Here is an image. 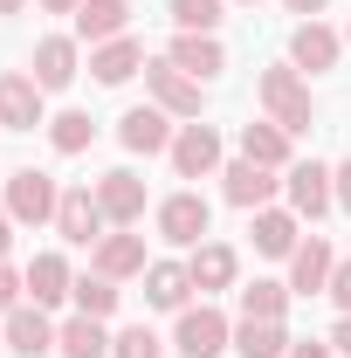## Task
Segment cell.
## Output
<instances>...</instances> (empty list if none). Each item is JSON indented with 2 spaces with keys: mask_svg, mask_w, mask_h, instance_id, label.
I'll use <instances>...</instances> for the list:
<instances>
[{
  "mask_svg": "<svg viewBox=\"0 0 351 358\" xmlns=\"http://www.w3.org/2000/svg\"><path fill=\"white\" fill-rule=\"evenodd\" d=\"M48 138H55V152H62V159H76V152H89L96 124H89V110H62V117L48 124Z\"/></svg>",
  "mask_w": 351,
  "mask_h": 358,
  "instance_id": "cell-28",
  "label": "cell"
},
{
  "mask_svg": "<svg viewBox=\"0 0 351 358\" xmlns=\"http://www.w3.org/2000/svg\"><path fill=\"white\" fill-rule=\"evenodd\" d=\"M14 227H21L14 214H0V262H7V248H14Z\"/></svg>",
  "mask_w": 351,
  "mask_h": 358,
  "instance_id": "cell-36",
  "label": "cell"
},
{
  "mask_svg": "<svg viewBox=\"0 0 351 358\" xmlns=\"http://www.w3.org/2000/svg\"><path fill=\"white\" fill-rule=\"evenodd\" d=\"M48 14H76V7H83V0H42Z\"/></svg>",
  "mask_w": 351,
  "mask_h": 358,
  "instance_id": "cell-39",
  "label": "cell"
},
{
  "mask_svg": "<svg viewBox=\"0 0 351 358\" xmlns=\"http://www.w3.org/2000/svg\"><path fill=\"white\" fill-rule=\"evenodd\" d=\"M103 207H96V186H69L62 207H55V234L62 241H103Z\"/></svg>",
  "mask_w": 351,
  "mask_h": 358,
  "instance_id": "cell-10",
  "label": "cell"
},
{
  "mask_svg": "<svg viewBox=\"0 0 351 358\" xmlns=\"http://www.w3.org/2000/svg\"><path fill=\"white\" fill-rule=\"evenodd\" d=\"M331 186H338V207H345V214H351V159H345V166H338V173H331Z\"/></svg>",
  "mask_w": 351,
  "mask_h": 358,
  "instance_id": "cell-35",
  "label": "cell"
},
{
  "mask_svg": "<svg viewBox=\"0 0 351 358\" xmlns=\"http://www.w3.org/2000/svg\"><path fill=\"white\" fill-rule=\"evenodd\" d=\"M89 69H96V83H124V76H138V69H145V48H138L131 35H117V42H96Z\"/></svg>",
  "mask_w": 351,
  "mask_h": 358,
  "instance_id": "cell-25",
  "label": "cell"
},
{
  "mask_svg": "<svg viewBox=\"0 0 351 358\" xmlns=\"http://www.w3.org/2000/svg\"><path fill=\"white\" fill-rule=\"evenodd\" d=\"M331 345H338V352L351 358V317H338V331H331Z\"/></svg>",
  "mask_w": 351,
  "mask_h": 358,
  "instance_id": "cell-37",
  "label": "cell"
},
{
  "mask_svg": "<svg viewBox=\"0 0 351 358\" xmlns=\"http://www.w3.org/2000/svg\"><path fill=\"white\" fill-rule=\"evenodd\" d=\"M282 7H289V14H317L324 0H282Z\"/></svg>",
  "mask_w": 351,
  "mask_h": 358,
  "instance_id": "cell-40",
  "label": "cell"
},
{
  "mask_svg": "<svg viewBox=\"0 0 351 358\" xmlns=\"http://www.w3.org/2000/svg\"><path fill=\"white\" fill-rule=\"evenodd\" d=\"M262 103L282 131H310V90L296 69H262Z\"/></svg>",
  "mask_w": 351,
  "mask_h": 358,
  "instance_id": "cell-5",
  "label": "cell"
},
{
  "mask_svg": "<svg viewBox=\"0 0 351 358\" xmlns=\"http://www.w3.org/2000/svg\"><path fill=\"white\" fill-rule=\"evenodd\" d=\"M289 310V289L282 282H248L241 289V317H282Z\"/></svg>",
  "mask_w": 351,
  "mask_h": 358,
  "instance_id": "cell-31",
  "label": "cell"
},
{
  "mask_svg": "<svg viewBox=\"0 0 351 358\" xmlns=\"http://www.w3.org/2000/svg\"><path fill=\"white\" fill-rule=\"evenodd\" d=\"M145 83H152V103H159L166 117H200V76H186L173 55L145 62Z\"/></svg>",
  "mask_w": 351,
  "mask_h": 358,
  "instance_id": "cell-3",
  "label": "cell"
},
{
  "mask_svg": "<svg viewBox=\"0 0 351 358\" xmlns=\"http://www.w3.org/2000/svg\"><path fill=\"white\" fill-rule=\"evenodd\" d=\"M131 28V0H83L76 7V35L83 42H117Z\"/></svg>",
  "mask_w": 351,
  "mask_h": 358,
  "instance_id": "cell-19",
  "label": "cell"
},
{
  "mask_svg": "<svg viewBox=\"0 0 351 358\" xmlns=\"http://www.w3.org/2000/svg\"><path fill=\"white\" fill-rule=\"evenodd\" d=\"M345 42H351V35H345Z\"/></svg>",
  "mask_w": 351,
  "mask_h": 358,
  "instance_id": "cell-43",
  "label": "cell"
},
{
  "mask_svg": "<svg viewBox=\"0 0 351 358\" xmlns=\"http://www.w3.org/2000/svg\"><path fill=\"white\" fill-rule=\"evenodd\" d=\"M193 289H227V282H234V248H227V241H200V248H193Z\"/></svg>",
  "mask_w": 351,
  "mask_h": 358,
  "instance_id": "cell-26",
  "label": "cell"
},
{
  "mask_svg": "<svg viewBox=\"0 0 351 358\" xmlns=\"http://www.w3.org/2000/svg\"><path fill=\"white\" fill-rule=\"evenodd\" d=\"M255 248L262 255H296V214H282V207H255Z\"/></svg>",
  "mask_w": 351,
  "mask_h": 358,
  "instance_id": "cell-27",
  "label": "cell"
},
{
  "mask_svg": "<svg viewBox=\"0 0 351 358\" xmlns=\"http://www.w3.org/2000/svg\"><path fill=\"white\" fill-rule=\"evenodd\" d=\"M55 352L62 358H110V331H103V317H69V324H55Z\"/></svg>",
  "mask_w": 351,
  "mask_h": 358,
  "instance_id": "cell-18",
  "label": "cell"
},
{
  "mask_svg": "<svg viewBox=\"0 0 351 358\" xmlns=\"http://www.w3.org/2000/svg\"><path fill=\"white\" fill-rule=\"evenodd\" d=\"M0 14H21V0H0Z\"/></svg>",
  "mask_w": 351,
  "mask_h": 358,
  "instance_id": "cell-41",
  "label": "cell"
},
{
  "mask_svg": "<svg viewBox=\"0 0 351 358\" xmlns=\"http://www.w3.org/2000/svg\"><path fill=\"white\" fill-rule=\"evenodd\" d=\"M227 345H234V324H227L214 303L179 310V331H173V352H179V358H220Z\"/></svg>",
  "mask_w": 351,
  "mask_h": 358,
  "instance_id": "cell-1",
  "label": "cell"
},
{
  "mask_svg": "<svg viewBox=\"0 0 351 358\" xmlns=\"http://www.w3.org/2000/svg\"><path fill=\"white\" fill-rule=\"evenodd\" d=\"M21 282H28V296H35L42 310H48V303H62V296H76V275H69V262H62V255H35Z\"/></svg>",
  "mask_w": 351,
  "mask_h": 358,
  "instance_id": "cell-21",
  "label": "cell"
},
{
  "mask_svg": "<svg viewBox=\"0 0 351 358\" xmlns=\"http://www.w3.org/2000/svg\"><path fill=\"white\" fill-rule=\"evenodd\" d=\"M7 352H21V358L55 352V324H48L42 303H21V310H7Z\"/></svg>",
  "mask_w": 351,
  "mask_h": 358,
  "instance_id": "cell-13",
  "label": "cell"
},
{
  "mask_svg": "<svg viewBox=\"0 0 351 358\" xmlns=\"http://www.w3.org/2000/svg\"><path fill=\"white\" fill-rule=\"evenodd\" d=\"M21 289H28V282H21L14 268L0 262V317H7V310H21Z\"/></svg>",
  "mask_w": 351,
  "mask_h": 358,
  "instance_id": "cell-33",
  "label": "cell"
},
{
  "mask_svg": "<svg viewBox=\"0 0 351 358\" xmlns=\"http://www.w3.org/2000/svg\"><path fill=\"white\" fill-rule=\"evenodd\" d=\"M138 268H145V234L117 227V234H103V241H96V275L124 282V275H138Z\"/></svg>",
  "mask_w": 351,
  "mask_h": 358,
  "instance_id": "cell-16",
  "label": "cell"
},
{
  "mask_svg": "<svg viewBox=\"0 0 351 358\" xmlns=\"http://www.w3.org/2000/svg\"><path fill=\"white\" fill-rule=\"evenodd\" d=\"M35 124H42V83L0 76V131H35Z\"/></svg>",
  "mask_w": 351,
  "mask_h": 358,
  "instance_id": "cell-11",
  "label": "cell"
},
{
  "mask_svg": "<svg viewBox=\"0 0 351 358\" xmlns=\"http://www.w3.org/2000/svg\"><path fill=\"white\" fill-rule=\"evenodd\" d=\"M173 124H166V110H159V103H145V110H124V117H117V145H124V152H145V159H152V152H173Z\"/></svg>",
  "mask_w": 351,
  "mask_h": 358,
  "instance_id": "cell-9",
  "label": "cell"
},
{
  "mask_svg": "<svg viewBox=\"0 0 351 358\" xmlns=\"http://www.w3.org/2000/svg\"><path fill=\"white\" fill-rule=\"evenodd\" d=\"M331 248H324V234H310V241H296V255H289V289L296 296H317V289H331Z\"/></svg>",
  "mask_w": 351,
  "mask_h": 358,
  "instance_id": "cell-15",
  "label": "cell"
},
{
  "mask_svg": "<svg viewBox=\"0 0 351 358\" xmlns=\"http://www.w3.org/2000/svg\"><path fill=\"white\" fill-rule=\"evenodd\" d=\"M289 331H282V317H241L234 324V352L241 358H289Z\"/></svg>",
  "mask_w": 351,
  "mask_h": 358,
  "instance_id": "cell-14",
  "label": "cell"
},
{
  "mask_svg": "<svg viewBox=\"0 0 351 358\" xmlns=\"http://www.w3.org/2000/svg\"><path fill=\"white\" fill-rule=\"evenodd\" d=\"M76 310L83 317H110L117 310V282H110V275H83V282H76Z\"/></svg>",
  "mask_w": 351,
  "mask_h": 358,
  "instance_id": "cell-30",
  "label": "cell"
},
{
  "mask_svg": "<svg viewBox=\"0 0 351 358\" xmlns=\"http://www.w3.org/2000/svg\"><path fill=\"white\" fill-rule=\"evenodd\" d=\"M110 358H166V345H159V331L131 324V331H117V338H110Z\"/></svg>",
  "mask_w": 351,
  "mask_h": 358,
  "instance_id": "cell-32",
  "label": "cell"
},
{
  "mask_svg": "<svg viewBox=\"0 0 351 358\" xmlns=\"http://www.w3.org/2000/svg\"><path fill=\"white\" fill-rule=\"evenodd\" d=\"M220 7H227V0H173L179 35H214V28H220Z\"/></svg>",
  "mask_w": 351,
  "mask_h": 358,
  "instance_id": "cell-29",
  "label": "cell"
},
{
  "mask_svg": "<svg viewBox=\"0 0 351 358\" xmlns=\"http://www.w3.org/2000/svg\"><path fill=\"white\" fill-rule=\"evenodd\" d=\"M241 7H255V0H241Z\"/></svg>",
  "mask_w": 351,
  "mask_h": 358,
  "instance_id": "cell-42",
  "label": "cell"
},
{
  "mask_svg": "<svg viewBox=\"0 0 351 358\" xmlns=\"http://www.w3.org/2000/svg\"><path fill=\"white\" fill-rule=\"evenodd\" d=\"M338 55H345V42H338L324 21H303V28L289 35V69H310V76H317V69H338Z\"/></svg>",
  "mask_w": 351,
  "mask_h": 358,
  "instance_id": "cell-12",
  "label": "cell"
},
{
  "mask_svg": "<svg viewBox=\"0 0 351 358\" xmlns=\"http://www.w3.org/2000/svg\"><path fill=\"white\" fill-rule=\"evenodd\" d=\"M35 83H42V90H69V83H76V42H69V35L35 42Z\"/></svg>",
  "mask_w": 351,
  "mask_h": 358,
  "instance_id": "cell-22",
  "label": "cell"
},
{
  "mask_svg": "<svg viewBox=\"0 0 351 358\" xmlns=\"http://www.w3.org/2000/svg\"><path fill=\"white\" fill-rule=\"evenodd\" d=\"M207 221H214V214H207L200 193H173V200L159 207V234H166L173 248H200V241H207Z\"/></svg>",
  "mask_w": 351,
  "mask_h": 358,
  "instance_id": "cell-7",
  "label": "cell"
},
{
  "mask_svg": "<svg viewBox=\"0 0 351 358\" xmlns=\"http://www.w3.org/2000/svg\"><path fill=\"white\" fill-rule=\"evenodd\" d=\"M282 193H289V214H296V221H317V214H331V207H338L331 166H317V159H296L289 179H282Z\"/></svg>",
  "mask_w": 351,
  "mask_h": 358,
  "instance_id": "cell-4",
  "label": "cell"
},
{
  "mask_svg": "<svg viewBox=\"0 0 351 358\" xmlns=\"http://www.w3.org/2000/svg\"><path fill=\"white\" fill-rule=\"evenodd\" d=\"M220 166V131L214 124H179V138H173V173L179 179H207Z\"/></svg>",
  "mask_w": 351,
  "mask_h": 358,
  "instance_id": "cell-8",
  "label": "cell"
},
{
  "mask_svg": "<svg viewBox=\"0 0 351 358\" xmlns=\"http://www.w3.org/2000/svg\"><path fill=\"white\" fill-rule=\"evenodd\" d=\"M96 207H103V221L110 227H131V221H145V179L138 173H103L96 179Z\"/></svg>",
  "mask_w": 351,
  "mask_h": 358,
  "instance_id": "cell-6",
  "label": "cell"
},
{
  "mask_svg": "<svg viewBox=\"0 0 351 358\" xmlns=\"http://www.w3.org/2000/svg\"><path fill=\"white\" fill-rule=\"evenodd\" d=\"M55 207H62V193H55V179H48V173H35V166L7 173V214H14L21 227L55 221Z\"/></svg>",
  "mask_w": 351,
  "mask_h": 358,
  "instance_id": "cell-2",
  "label": "cell"
},
{
  "mask_svg": "<svg viewBox=\"0 0 351 358\" xmlns=\"http://www.w3.org/2000/svg\"><path fill=\"white\" fill-rule=\"evenodd\" d=\"M289 358H338L331 345H289Z\"/></svg>",
  "mask_w": 351,
  "mask_h": 358,
  "instance_id": "cell-38",
  "label": "cell"
},
{
  "mask_svg": "<svg viewBox=\"0 0 351 358\" xmlns=\"http://www.w3.org/2000/svg\"><path fill=\"white\" fill-rule=\"evenodd\" d=\"M241 159H255L268 173H289V131L268 117V124H241Z\"/></svg>",
  "mask_w": 351,
  "mask_h": 358,
  "instance_id": "cell-20",
  "label": "cell"
},
{
  "mask_svg": "<svg viewBox=\"0 0 351 358\" xmlns=\"http://www.w3.org/2000/svg\"><path fill=\"white\" fill-rule=\"evenodd\" d=\"M220 179H227V200H234V207H268L275 186H282V179L268 173V166H255V159H234Z\"/></svg>",
  "mask_w": 351,
  "mask_h": 358,
  "instance_id": "cell-17",
  "label": "cell"
},
{
  "mask_svg": "<svg viewBox=\"0 0 351 358\" xmlns=\"http://www.w3.org/2000/svg\"><path fill=\"white\" fill-rule=\"evenodd\" d=\"M331 296H338V310L351 317V262H338V268H331Z\"/></svg>",
  "mask_w": 351,
  "mask_h": 358,
  "instance_id": "cell-34",
  "label": "cell"
},
{
  "mask_svg": "<svg viewBox=\"0 0 351 358\" xmlns=\"http://www.w3.org/2000/svg\"><path fill=\"white\" fill-rule=\"evenodd\" d=\"M186 289H193V268H186V262H152V268H145V303L186 310Z\"/></svg>",
  "mask_w": 351,
  "mask_h": 358,
  "instance_id": "cell-23",
  "label": "cell"
},
{
  "mask_svg": "<svg viewBox=\"0 0 351 358\" xmlns=\"http://www.w3.org/2000/svg\"><path fill=\"white\" fill-rule=\"evenodd\" d=\"M166 55H173V62H179V69H186V76H200V83L227 69V48H220L214 35H179V42L166 48Z\"/></svg>",
  "mask_w": 351,
  "mask_h": 358,
  "instance_id": "cell-24",
  "label": "cell"
}]
</instances>
